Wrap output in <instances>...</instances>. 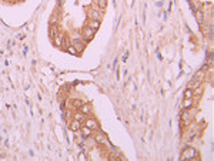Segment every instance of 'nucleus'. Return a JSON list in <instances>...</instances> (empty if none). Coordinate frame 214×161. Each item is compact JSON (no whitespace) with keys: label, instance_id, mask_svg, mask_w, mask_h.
Returning <instances> with one entry per match:
<instances>
[{"label":"nucleus","instance_id":"1","mask_svg":"<svg viewBox=\"0 0 214 161\" xmlns=\"http://www.w3.org/2000/svg\"><path fill=\"white\" fill-rule=\"evenodd\" d=\"M197 157H199L197 150L193 148V147H187V148H184L183 153H181V155H180L181 160H195Z\"/></svg>","mask_w":214,"mask_h":161},{"label":"nucleus","instance_id":"2","mask_svg":"<svg viewBox=\"0 0 214 161\" xmlns=\"http://www.w3.org/2000/svg\"><path fill=\"white\" fill-rule=\"evenodd\" d=\"M89 19L90 20H100L103 19V12L100 9H90L89 10Z\"/></svg>","mask_w":214,"mask_h":161},{"label":"nucleus","instance_id":"3","mask_svg":"<svg viewBox=\"0 0 214 161\" xmlns=\"http://www.w3.org/2000/svg\"><path fill=\"white\" fill-rule=\"evenodd\" d=\"M84 126H87V127L91 128L93 131L99 130V123H97L96 118H93V117H89V118L86 117V120H84Z\"/></svg>","mask_w":214,"mask_h":161},{"label":"nucleus","instance_id":"4","mask_svg":"<svg viewBox=\"0 0 214 161\" xmlns=\"http://www.w3.org/2000/svg\"><path fill=\"white\" fill-rule=\"evenodd\" d=\"M94 33H96V30H93V29H90L89 26H86L83 30V40H91V39L94 37Z\"/></svg>","mask_w":214,"mask_h":161},{"label":"nucleus","instance_id":"5","mask_svg":"<svg viewBox=\"0 0 214 161\" xmlns=\"http://www.w3.org/2000/svg\"><path fill=\"white\" fill-rule=\"evenodd\" d=\"M71 44H73V46L76 47L77 53H81V51L84 50V43H83V41H81L79 37H74V39H73V43H71Z\"/></svg>","mask_w":214,"mask_h":161},{"label":"nucleus","instance_id":"6","mask_svg":"<svg viewBox=\"0 0 214 161\" xmlns=\"http://www.w3.org/2000/svg\"><path fill=\"white\" fill-rule=\"evenodd\" d=\"M190 120H191V114H190V109H186L183 113H181V123L186 126V124L190 123Z\"/></svg>","mask_w":214,"mask_h":161},{"label":"nucleus","instance_id":"7","mask_svg":"<svg viewBox=\"0 0 214 161\" xmlns=\"http://www.w3.org/2000/svg\"><path fill=\"white\" fill-rule=\"evenodd\" d=\"M79 110H80V113H83L84 115H87V114H90V111H91V105L87 104V103H83Z\"/></svg>","mask_w":214,"mask_h":161},{"label":"nucleus","instance_id":"8","mask_svg":"<svg viewBox=\"0 0 214 161\" xmlns=\"http://www.w3.org/2000/svg\"><path fill=\"white\" fill-rule=\"evenodd\" d=\"M80 131H81V134H83V137H90V136H93V133H94V131L91 130V128H89L87 126H81Z\"/></svg>","mask_w":214,"mask_h":161},{"label":"nucleus","instance_id":"9","mask_svg":"<svg viewBox=\"0 0 214 161\" xmlns=\"http://www.w3.org/2000/svg\"><path fill=\"white\" fill-rule=\"evenodd\" d=\"M80 127H81V123H80V121L74 120V118L70 121V128H71L73 131H79V130H80Z\"/></svg>","mask_w":214,"mask_h":161},{"label":"nucleus","instance_id":"10","mask_svg":"<svg viewBox=\"0 0 214 161\" xmlns=\"http://www.w3.org/2000/svg\"><path fill=\"white\" fill-rule=\"evenodd\" d=\"M63 40H64V34L62 33H59L56 37H53V41H54L56 46H63Z\"/></svg>","mask_w":214,"mask_h":161},{"label":"nucleus","instance_id":"11","mask_svg":"<svg viewBox=\"0 0 214 161\" xmlns=\"http://www.w3.org/2000/svg\"><path fill=\"white\" fill-rule=\"evenodd\" d=\"M193 104H194V97L184 99V101H183V107H184V109H191Z\"/></svg>","mask_w":214,"mask_h":161},{"label":"nucleus","instance_id":"12","mask_svg":"<svg viewBox=\"0 0 214 161\" xmlns=\"http://www.w3.org/2000/svg\"><path fill=\"white\" fill-rule=\"evenodd\" d=\"M87 26L90 29H93V30H97V29L100 27V20H89Z\"/></svg>","mask_w":214,"mask_h":161},{"label":"nucleus","instance_id":"13","mask_svg":"<svg viewBox=\"0 0 214 161\" xmlns=\"http://www.w3.org/2000/svg\"><path fill=\"white\" fill-rule=\"evenodd\" d=\"M59 33H60V30H59V27H57V24L50 26V36H52V37H56Z\"/></svg>","mask_w":214,"mask_h":161},{"label":"nucleus","instance_id":"14","mask_svg":"<svg viewBox=\"0 0 214 161\" xmlns=\"http://www.w3.org/2000/svg\"><path fill=\"white\" fill-rule=\"evenodd\" d=\"M195 17H197V22L201 24V23H204V14H203L201 10H195Z\"/></svg>","mask_w":214,"mask_h":161},{"label":"nucleus","instance_id":"15","mask_svg":"<svg viewBox=\"0 0 214 161\" xmlns=\"http://www.w3.org/2000/svg\"><path fill=\"white\" fill-rule=\"evenodd\" d=\"M66 50H67V51L70 53V54H73V56H76V54H79V53H77V50H76V47L73 46V44H67V46H66Z\"/></svg>","mask_w":214,"mask_h":161},{"label":"nucleus","instance_id":"16","mask_svg":"<svg viewBox=\"0 0 214 161\" xmlns=\"http://www.w3.org/2000/svg\"><path fill=\"white\" fill-rule=\"evenodd\" d=\"M86 117H87V115H84L83 113H76V114L73 115V118H74V120H77V121H80V123H83V121L86 120Z\"/></svg>","mask_w":214,"mask_h":161},{"label":"nucleus","instance_id":"17","mask_svg":"<svg viewBox=\"0 0 214 161\" xmlns=\"http://www.w3.org/2000/svg\"><path fill=\"white\" fill-rule=\"evenodd\" d=\"M81 104H83L81 100H71V105H73V109H80Z\"/></svg>","mask_w":214,"mask_h":161},{"label":"nucleus","instance_id":"18","mask_svg":"<svg viewBox=\"0 0 214 161\" xmlns=\"http://www.w3.org/2000/svg\"><path fill=\"white\" fill-rule=\"evenodd\" d=\"M96 141L97 142H107V138H106L103 134H97V136H96Z\"/></svg>","mask_w":214,"mask_h":161},{"label":"nucleus","instance_id":"19","mask_svg":"<svg viewBox=\"0 0 214 161\" xmlns=\"http://www.w3.org/2000/svg\"><path fill=\"white\" fill-rule=\"evenodd\" d=\"M190 97H194V93H193L191 89H187L186 93H184V99H190Z\"/></svg>","mask_w":214,"mask_h":161},{"label":"nucleus","instance_id":"20","mask_svg":"<svg viewBox=\"0 0 214 161\" xmlns=\"http://www.w3.org/2000/svg\"><path fill=\"white\" fill-rule=\"evenodd\" d=\"M79 160H86V154H83V153L79 154Z\"/></svg>","mask_w":214,"mask_h":161},{"label":"nucleus","instance_id":"21","mask_svg":"<svg viewBox=\"0 0 214 161\" xmlns=\"http://www.w3.org/2000/svg\"><path fill=\"white\" fill-rule=\"evenodd\" d=\"M3 2H7V0H3Z\"/></svg>","mask_w":214,"mask_h":161}]
</instances>
